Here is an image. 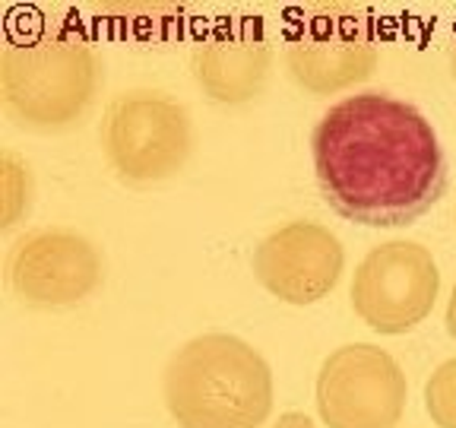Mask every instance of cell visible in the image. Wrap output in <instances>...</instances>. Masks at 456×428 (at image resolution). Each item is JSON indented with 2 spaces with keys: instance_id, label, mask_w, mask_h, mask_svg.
<instances>
[{
  "instance_id": "obj_1",
  "label": "cell",
  "mask_w": 456,
  "mask_h": 428,
  "mask_svg": "<svg viewBox=\"0 0 456 428\" xmlns=\"http://www.w3.org/2000/svg\"><path fill=\"white\" fill-rule=\"evenodd\" d=\"M314 175L342 219L409 226L447 191V156L415 105L387 93L346 95L311 134Z\"/></svg>"
},
{
  "instance_id": "obj_2",
  "label": "cell",
  "mask_w": 456,
  "mask_h": 428,
  "mask_svg": "<svg viewBox=\"0 0 456 428\" xmlns=\"http://www.w3.org/2000/svg\"><path fill=\"white\" fill-rule=\"evenodd\" d=\"M165 407L181 428H260L273 413L266 358L232 333H203L168 358Z\"/></svg>"
},
{
  "instance_id": "obj_3",
  "label": "cell",
  "mask_w": 456,
  "mask_h": 428,
  "mask_svg": "<svg viewBox=\"0 0 456 428\" xmlns=\"http://www.w3.org/2000/svg\"><path fill=\"white\" fill-rule=\"evenodd\" d=\"M102 86V61L77 29L45 26L0 54V99L20 128L61 134L83 121Z\"/></svg>"
},
{
  "instance_id": "obj_4",
  "label": "cell",
  "mask_w": 456,
  "mask_h": 428,
  "mask_svg": "<svg viewBox=\"0 0 456 428\" xmlns=\"http://www.w3.org/2000/svg\"><path fill=\"white\" fill-rule=\"evenodd\" d=\"M102 146L121 181L159 185L175 178L191 159V114L159 89H130L108 105Z\"/></svg>"
},
{
  "instance_id": "obj_5",
  "label": "cell",
  "mask_w": 456,
  "mask_h": 428,
  "mask_svg": "<svg viewBox=\"0 0 456 428\" xmlns=\"http://www.w3.org/2000/svg\"><path fill=\"white\" fill-rule=\"evenodd\" d=\"M380 61L370 22L355 7H311L285 38L289 77L311 95H336L374 73Z\"/></svg>"
},
{
  "instance_id": "obj_6",
  "label": "cell",
  "mask_w": 456,
  "mask_h": 428,
  "mask_svg": "<svg viewBox=\"0 0 456 428\" xmlns=\"http://www.w3.org/2000/svg\"><path fill=\"white\" fill-rule=\"evenodd\" d=\"M441 292V273L419 242H387L370 248L352 276V308L370 330L399 336L425 321Z\"/></svg>"
},
{
  "instance_id": "obj_7",
  "label": "cell",
  "mask_w": 456,
  "mask_h": 428,
  "mask_svg": "<svg viewBox=\"0 0 456 428\" xmlns=\"http://www.w3.org/2000/svg\"><path fill=\"white\" fill-rule=\"evenodd\" d=\"M406 399L399 362L370 342L330 352L317 374V413L330 428H396Z\"/></svg>"
},
{
  "instance_id": "obj_8",
  "label": "cell",
  "mask_w": 456,
  "mask_h": 428,
  "mask_svg": "<svg viewBox=\"0 0 456 428\" xmlns=\"http://www.w3.org/2000/svg\"><path fill=\"white\" fill-rule=\"evenodd\" d=\"M105 279L102 254L73 228H36L10 248L7 283L28 308H73Z\"/></svg>"
},
{
  "instance_id": "obj_9",
  "label": "cell",
  "mask_w": 456,
  "mask_h": 428,
  "mask_svg": "<svg viewBox=\"0 0 456 428\" xmlns=\"http://www.w3.org/2000/svg\"><path fill=\"white\" fill-rule=\"evenodd\" d=\"M254 276L285 305H314L327 299L346 267L342 242L327 226L289 222L254 248Z\"/></svg>"
},
{
  "instance_id": "obj_10",
  "label": "cell",
  "mask_w": 456,
  "mask_h": 428,
  "mask_svg": "<svg viewBox=\"0 0 456 428\" xmlns=\"http://www.w3.org/2000/svg\"><path fill=\"white\" fill-rule=\"evenodd\" d=\"M193 79L216 105H244L264 93L273 70V45L260 16L222 20L193 45Z\"/></svg>"
},
{
  "instance_id": "obj_11",
  "label": "cell",
  "mask_w": 456,
  "mask_h": 428,
  "mask_svg": "<svg viewBox=\"0 0 456 428\" xmlns=\"http://www.w3.org/2000/svg\"><path fill=\"white\" fill-rule=\"evenodd\" d=\"M0 191H4V228L16 226L32 207V175L13 152L0 156Z\"/></svg>"
},
{
  "instance_id": "obj_12",
  "label": "cell",
  "mask_w": 456,
  "mask_h": 428,
  "mask_svg": "<svg viewBox=\"0 0 456 428\" xmlns=\"http://www.w3.org/2000/svg\"><path fill=\"white\" fill-rule=\"evenodd\" d=\"M425 407L431 422L441 428H456V358L437 365L425 384Z\"/></svg>"
},
{
  "instance_id": "obj_13",
  "label": "cell",
  "mask_w": 456,
  "mask_h": 428,
  "mask_svg": "<svg viewBox=\"0 0 456 428\" xmlns=\"http://www.w3.org/2000/svg\"><path fill=\"white\" fill-rule=\"evenodd\" d=\"M273 428H317V425H314L305 413H285V416H279V422Z\"/></svg>"
},
{
  "instance_id": "obj_14",
  "label": "cell",
  "mask_w": 456,
  "mask_h": 428,
  "mask_svg": "<svg viewBox=\"0 0 456 428\" xmlns=\"http://www.w3.org/2000/svg\"><path fill=\"white\" fill-rule=\"evenodd\" d=\"M444 321H447V333L456 340V285H453V295H450V301H447V317H444Z\"/></svg>"
},
{
  "instance_id": "obj_15",
  "label": "cell",
  "mask_w": 456,
  "mask_h": 428,
  "mask_svg": "<svg viewBox=\"0 0 456 428\" xmlns=\"http://www.w3.org/2000/svg\"><path fill=\"white\" fill-rule=\"evenodd\" d=\"M450 70H453V79H456V38H453V48H450Z\"/></svg>"
}]
</instances>
